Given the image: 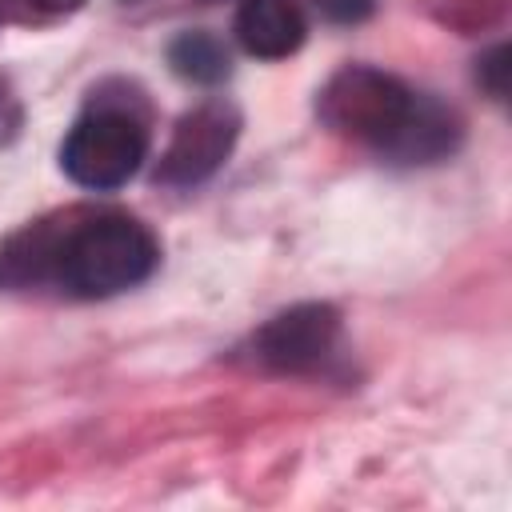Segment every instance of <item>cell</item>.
Instances as JSON below:
<instances>
[{
	"instance_id": "cell-1",
	"label": "cell",
	"mask_w": 512,
	"mask_h": 512,
	"mask_svg": "<svg viewBox=\"0 0 512 512\" xmlns=\"http://www.w3.org/2000/svg\"><path fill=\"white\" fill-rule=\"evenodd\" d=\"M160 260L156 236L128 212H56L0 244L4 288H60L104 300L136 288Z\"/></svg>"
},
{
	"instance_id": "cell-2",
	"label": "cell",
	"mask_w": 512,
	"mask_h": 512,
	"mask_svg": "<svg viewBox=\"0 0 512 512\" xmlns=\"http://www.w3.org/2000/svg\"><path fill=\"white\" fill-rule=\"evenodd\" d=\"M320 120L396 164H436L460 148V116L436 96L408 88L400 76L348 64L340 68L316 100Z\"/></svg>"
},
{
	"instance_id": "cell-3",
	"label": "cell",
	"mask_w": 512,
	"mask_h": 512,
	"mask_svg": "<svg viewBox=\"0 0 512 512\" xmlns=\"http://www.w3.org/2000/svg\"><path fill=\"white\" fill-rule=\"evenodd\" d=\"M148 160V128L128 104L96 100L64 136L60 168L68 180L92 192H112L128 184Z\"/></svg>"
},
{
	"instance_id": "cell-4",
	"label": "cell",
	"mask_w": 512,
	"mask_h": 512,
	"mask_svg": "<svg viewBox=\"0 0 512 512\" xmlns=\"http://www.w3.org/2000/svg\"><path fill=\"white\" fill-rule=\"evenodd\" d=\"M240 136V112L228 100H204L192 112H184L172 128V140L156 164V180L168 188H192L204 184L236 148Z\"/></svg>"
},
{
	"instance_id": "cell-5",
	"label": "cell",
	"mask_w": 512,
	"mask_h": 512,
	"mask_svg": "<svg viewBox=\"0 0 512 512\" xmlns=\"http://www.w3.org/2000/svg\"><path fill=\"white\" fill-rule=\"evenodd\" d=\"M340 316L328 304H296L272 316L256 336L252 352L276 372H316L336 356Z\"/></svg>"
},
{
	"instance_id": "cell-6",
	"label": "cell",
	"mask_w": 512,
	"mask_h": 512,
	"mask_svg": "<svg viewBox=\"0 0 512 512\" xmlns=\"http://www.w3.org/2000/svg\"><path fill=\"white\" fill-rule=\"evenodd\" d=\"M232 32L248 56L284 60L304 44L308 20L292 0H240Z\"/></svg>"
},
{
	"instance_id": "cell-7",
	"label": "cell",
	"mask_w": 512,
	"mask_h": 512,
	"mask_svg": "<svg viewBox=\"0 0 512 512\" xmlns=\"http://www.w3.org/2000/svg\"><path fill=\"white\" fill-rule=\"evenodd\" d=\"M168 64L180 80H192V84H220L232 72L228 48L212 32H180L168 44Z\"/></svg>"
},
{
	"instance_id": "cell-8",
	"label": "cell",
	"mask_w": 512,
	"mask_h": 512,
	"mask_svg": "<svg viewBox=\"0 0 512 512\" xmlns=\"http://www.w3.org/2000/svg\"><path fill=\"white\" fill-rule=\"evenodd\" d=\"M476 76H480V84L496 96V100H504V76H508V48L504 44H496L484 60H476Z\"/></svg>"
},
{
	"instance_id": "cell-9",
	"label": "cell",
	"mask_w": 512,
	"mask_h": 512,
	"mask_svg": "<svg viewBox=\"0 0 512 512\" xmlns=\"http://www.w3.org/2000/svg\"><path fill=\"white\" fill-rule=\"evenodd\" d=\"M20 124H24V108H20V96L12 92V84L0 76V148L12 144L20 136Z\"/></svg>"
},
{
	"instance_id": "cell-10",
	"label": "cell",
	"mask_w": 512,
	"mask_h": 512,
	"mask_svg": "<svg viewBox=\"0 0 512 512\" xmlns=\"http://www.w3.org/2000/svg\"><path fill=\"white\" fill-rule=\"evenodd\" d=\"M316 8H320L328 20L356 24V20H364V16L376 8V0H316Z\"/></svg>"
},
{
	"instance_id": "cell-11",
	"label": "cell",
	"mask_w": 512,
	"mask_h": 512,
	"mask_svg": "<svg viewBox=\"0 0 512 512\" xmlns=\"http://www.w3.org/2000/svg\"><path fill=\"white\" fill-rule=\"evenodd\" d=\"M24 4L28 12H44V16H64V12H76L84 0H16Z\"/></svg>"
}]
</instances>
